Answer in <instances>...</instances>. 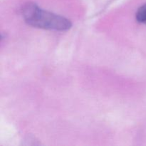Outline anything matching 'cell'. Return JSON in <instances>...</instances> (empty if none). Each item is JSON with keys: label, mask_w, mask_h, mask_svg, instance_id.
Listing matches in <instances>:
<instances>
[{"label": "cell", "mask_w": 146, "mask_h": 146, "mask_svg": "<svg viewBox=\"0 0 146 146\" xmlns=\"http://www.w3.org/2000/svg\"><path fill=\"white\" fill-rule=\"evenodd\" d=\"M22 14L30 26L44 29L66 31L71 27V21L60 15L45 11L34 3H27L23 7Z\"/></svg>", "instance_id": "obj_1"}, {"label": "cell", "mask_w": 146, "mask_h": 146, "mask_svg": "<svg viewBox=\"0 0 146 146\" xmlns=\"http://www.w3.org/2000/svg\"><path fill=\"white\" fill-rule=\"evenodd\" d=\"M136 20L140 23L146 24V4L141 6L136 13Z\"/></svg>", "instance_id": "obj_2"}]
</instances>
